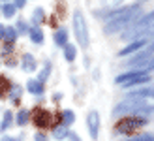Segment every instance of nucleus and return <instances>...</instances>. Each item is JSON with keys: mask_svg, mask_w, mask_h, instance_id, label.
I'll list each match as a JSON object with an SVG mask.
<instances>
[{"mask_svg": "<svg viewBox=\"0 0 154 141\" xmlns=\"http://www.w3.org/2000/svg\"><path fill=\"white\" fill-rule=\"evenodd\" d=\"M15 11H17V6H15V4H4V8H2V15H4L6 19L13 17Z\"/></svg>", "mask_w": 154, "mask_h": 141, "instance_id": "4be33fe9", "label": "nucleus"}, {"mask_svg": "<svg viewBox=\"0 0 154 141\" xmlns=\"http://www.w3.org/2000/svg\"><path fill=\"white\" fill-rule=\"evenodd\" d=\"M73 30H75V38L79 42L81 47L88 45V30H87V23H85V17L81 11L73 13Z\"/></svg>", "mask_w": 154, "mask_h": 141, "instance_id": "39448f33", "label": "nucleus"}, {"mask_svg": "<svg viewBox=\"0 0 154 141\" xmlns=\"http://www.w3.org/2000/svg\"><path fill=\"white\" fill-rule=\"evenodd\" d=\"M28 121H30V113L26 111V109H21V111L17 113V119H15V122H17L19 126H25Z\"/></svg>", "mask_w": 154, "mask_h": 141, "instance_id": "aec40b11", "label": "nucleus"}, {"mask_svg": "<svg viewBox=\"0 0 154 141\" xmlns=\"http://www.w3.org/2000/svg\"><path fill=\"white\" fill-rule=\"evenodd\" d=\"M68 136H70V130H68L66 124H60V126H57L55 130H53V137L55 139H64Z\"/></svg>", "mask_w": 154, "mask_h": 141, "instance_id": "f3484780", "label": "nucleus"}, {"mask_svg": "<svg viewBox=\"0 0 154 141\" xmlns=\"http://www.w3.org/2000/svg\"><path fill=\"white\" fill-rule=\"evenodd\" d=\"M11 49H13V43H8V45H4L2 51H4V55H6V53H11Z\"/></svg>", "mask_w": 154, "mask_h": 141, "instance_id": "2f4dec72", "label": "nucleus"}, {"mask_svg": "<svg viewBox=\"0 0 154 141\" xmlns=\"http://www.w3.org/2000/svg\"><path fill=\"white\" fill-rule=\"evenodd\" d=\"M68 137H70V141H81V139H79V136L73 134V132H70V136H68Z\"/></svg>", "mask_w": 154, "mask_h": 141, "instance_id": "473e14b6", "label": "nucleus"}, {"mask_svg": "<svg viewBox=\"0 0 154 141\" xmlns=\"http://www.w3.org/2000/svg\"><path fill=\"white\" fill-rule=\"evenodd\" d=\"M141 2H147V0H139V4H141Z\"/></svg>", "mask_w": 154, "mask_h": 141, "instance_id": "e433bc0d", "label": "nucleus"}, {"mask_svg": "<svg viewBox=\"0 0 154 141\" xmlns=\"http://www.w3.org/2000/svg\"><path fill=\"white\" fill-rule=\"evenodd\" d=\"M21 68L25 70V72H36V58L32 55H25L21 60Z\"/></svg>", "mask_w": 154, "mask_h": 141, "instance_id": "f8f14e48", "label": "nucleus"}, {"mask_svg": "<svg viewBox=\"0 0 154 141\" xmlns=\"http://www.w3.org/2000/svg\"><path fill=\"white\" fill-rule=\"evenodd\" d=\"M147 53H149V55H154V42H152V43L149 45V49H147Z\"/></svg>", "mask_w": 154, "mask_h": 141, "instance_id": "f704fd0d", "label": "nucleus"}, {"mask_svg": "<svg viewBox=\"0 0 154 141\" xmlns=\"http://www.w3.org/2000/svg\"><path fill=\"white\" fill-rule=\"evenodd\" d=\"M32 122L36 124L38 128H49L53 124V115L47 111V109H36L32 113Z\"/></svg>", "mask_w": 154, "mask_h": 141, "instance_id": "423d86ee", "label": "nucleus"}, {"mask_svg": "<svg viewBox=\"0 0 154 141\" xmlns=\"http://www.w3.org/2000/svg\"><path fill=\"white\" fill-rule=\"evenodd\" d=\"M34 141H47V136H45V134H36Z\"/></svg>", "mask_w": 154, "mask_h": 141, "instance_id": "c756f323", "label": "nucleus"}, {"mask_svg": "<svg viewBox=\"0 0 154 141\" xmlns=\"http://www.w3.org/2000/svg\"><path fill=\"white\" fill-rule=\"evenodd\" d=\"M4 30H6V27H4V25H0V40L4 38Z\"/></svg>", "mask_w": 154, "mask_h": 141, "instance_id": "c9c22d12", "label": "nucleus"}, {"mask_svg": "<svg viewBox=\"0 0 154 141\" xmlns=\"http://www.w3.org/2000/svg\"><path fill=\"white\" fill-rule=\"evenodd\" d=\"M55 43L60 45V47H64L68 43V30L66 28H58L55 32Z\"/></svg>", "mask_w": 154, "mask_h": 141, "instance_id": "ddd939ff", "label": "nucleus"}, {"mask_svg": "<svg viewBox=\"0 0 154 141\" xmlns=\"http://www.w3.org/2000/svg\"><path fill=\"white\" fill-rule=\"evenodd\" d=\"M25 4H26V0H15V6L17 8H25Z\"/></svg>", "mask_w": 154, "mask_h": 141, "instance_id": "72a5a7b5", "label": "nucleus"}, {"mask_svg": "<svg viewBox=\"0 0 154 141\" xmlns=\"http://www.w3.org/2000/svg\"><path fill=\"white\" fill-rule=\"evenodd\" d=\"M147 43H149V38H145V36L137 38L135 42H132L130 45H126L124 49H122V51L119 53V57H128V55H132V53H135V51L143 49V47H147Z\"/></svg>", "mask_w": 154, "mask_h": 141, "instance_id": "0eeeda50", "label": "nucleus"}, {"mask_svg": "<svg viewBox=\"0 0 154 141\" xmlns=\"http://www.w3.org/2000/svg\"><path fill=\"white\" fill-rule=\"evenodd\" d=\"M147 98H134V96H128L124 102H120V104L113 109V115L115 117H126V115H135L139 111L141 107L147 105Z\"/></svg>", "mask_w": 154, "mask_h": 141, "instance_id": "f03ea898", "label": "nucleus"}, {"mask_svg": "<svg viewBox=\"0 0 154 141\" xmlns=\"http://www.w3.org/2000/svg\"><path fill=\"white\" fill-rule=\"evenodd\" d=\"M73 121H75V115H73V111H72V109H66V111L62 113V124H66V126H70V124H73Z\"/></svg>", "mask_w": 154, "mask_h": 141, "instance_id": "5701e85b", "label": "nucleus"}, {"mask_svg": "<svg viewBox=\"0 0 154 141\" xmlns=\"http://www.w3.org/2000/svg\"><path fill=\"white\" fill-rule=\"evenodd\" d=\"M28 34H30V40L34 43H43V32H42L40 27H32L28 30Z\"/></svg>", "mask_w": 154, "mask_h": 141, "instance_id": "dca6fc26", "label": "nucleus"}, {"mask_svg": "<svg viewBox=\"0 0 154 141\" xmlns=\"http://www.w3.org/2000/svg\"><path fill=\"white\" fill-rule=\"evenodd\" d=\"M11 117H13L11 111H6V113H4V119H2V122H0V132H6L8 128L11 126V121H13Z\"/></svg>", "mask_w": 154, "mask_h": 141, "instance_id": "412c9836", "label": "nucleus"}, {"mask_svg": "<svg viewBox=\"0 0 154 141\" xmlns=\"http://www.w3.org/2000/svg\"><path fill=\"white\" fill-rule=\"evenodd\" d=\"M4 40L8 43H13L15 40H17V30H15L13 27H6V30H4Z\"/></svg>", "mask_w": 154, "mask_h": 141, "instance_id": "6ab92c4d", "label": "nucleus"}, {"mask_svg": "<svg viewBox=\"0 0 154 141\" xmlns=\"http://www.w3.org/2000/svg\"><path fill=\"white\" fill-rule=\"evenodd\" d=\"M10 98H11V104H15V105H19L21 104V94H23V90H21V87H17V85H11V89H10Z\"/></svg>", "mask_w": 154, "mask_h": 141, "instance_id": "4468645a", "label": "nucleus"}, {"mask_svg": "<svg viewBox=\"0 0 154 141\" xmlns=\"http://www.w3.org/2000/svg\"><path fill=\"white\" fill-rule=\"evenodd\" d=\"M128 141H154V136H150V134H141V136H135V137L128 139Z\"/></svg>", "mask_w": 154, "mask_h": 141, "instance_id": "a878e982", "label": "nucleus"}, {"mask_svg": "<svg viewBox=\"0 0 154 141\" xmlns=\"http://www.w3.org/2000/svg\"><path fill=\"white\" fill-rule=\"evenodd\" d=\"M0 98H2V92H0Z\"/></svg>", "mask_w": 154, "mask_h": 141, "instance_id": "4c0bfd02", "label": "nucleus"}, {"mask_svg": "<svg viewBox=\"0 0 154 141\" xmlns=\"http://www.w3.org/2000/svg\"><path fill=\"white\" fill-rule=\"evenodd\" d=\"M26 87H28V92L30 94H38V96H40V94H43V83L42 81H28V85H26Z\"/></svg>", "mask_w": 154, "mask_h": 141, "instance_id": "2eb2a0df", "label": "nucleus"}, {"mask_svg": "<svg viewBox=\"0 0 154 141\" xmlns=\"http://www.w3.org/2000/svg\"><path fill=\"white\" fill-rule=\"evenodd\" d=\"M42 21H43V10L38 8V10H34V13H32V23H34V27H40Z\"/></svg>", "mask_w": 154, "mask_h": 141, "instance_id": "b1692460", "label": "nucleus"}, {"mask_svg": "<svg viewBox=\"0 0 154 141\" xmlns=\"http://www.w3.org/2000/svg\"><path fill=\"white\" fill-rule=\"evenodd\" d=\"M87 124H88V132H90V137L96 139L98 137V130H100V115L98 111H90L87 117Z\"/></svg>", "mask_w": 154, "mask_h": 141, "instance_id": "6e6552de", "label": "nucleus"}, {"mask_svg": "<svg viewBox=\"0 0 154 141\" xmlns=\"http://www.w3.org/2000/svg\"><path fill=\"white\" fill-rule=\"evenodd\" d=\"M8 85H10V83H8L4 77H0V92H2V94H4V92H10L11 87H8Z\"/></svg>", "mask_w": 154, "mask_h": 141, "instance_id": "c85d7f7f", "label": "nucleus"}, {"mask_svg": "<svg viewBox=\"0 0 154 141\" xmlns=\"http://www.w3.org/2000/svg\"><path fill=\"white\" fill-rule=\"evenodd\" d=\"M147 124V119L145 117H137V115H134V117H124V119H120L119 122H117V126H115V134H119V136H128V134H132V132H135V130H139L141 126H145Z\"/></svg>", "mask_w": 154, "mask_h": 141, "instance_id": "7ed1b4c3", "label": "nucleus"}, {"mask_svg": "<svg viewBox=\"0 0 154 141\" xmlns=\"http://www.w3.org/2000/svg\"><path fill=\"white\" fill-rule=\"evenodd\" d=\"M124 0H102V4L105 6V8H117V6H120Z\"/></svg>", "mask_w": 154, "mask_h": 141, "instance_id": "bb28decb", "label": "nucleus"}, {"mask_svg": "<svg viewBox=\"0 0 154 141\" xmlns=\"http://www.w3.org/2000/svg\"><path fill=\"white\" fill-rule=\"evenodd\" d=\"M150 83V77L149 75H135L132 79H128L126 83H122L124 89H134V87H143V85H149Z\"/></svg>", "mask_w": 154, "mask_h": 141, "instance_id": "9d476101", "label": "nucleus"}, {"mask_svg": "<svg viewBox=\"0 0 154 141\" xmlns=\"http://www.w3.org/2000/svg\"><path fill=\"white\" fill-rule=\"evenodd\" d=\"M128 96H134V98H154V85H149V87H141V89H135L128 94Z\"/></svg>", "mask_w": 154, "mask_h": 141, "instance_id": "9b49d317", "label": "nucleus"}, {"mask_svg": "<svg viewBox=\"0 0 154 141\" xmlns=\"http://www.w3.org/2000/svg\"><path fill=\"white\" fill-rule=\"evenodd\" d=\"M152 25H154V11L143 15L139 21L132 23V25H130V28L126 30L124 34H122V38H124V40H130V38H141V34H143L149 27H152Z\"/></svg>", "mask_w": 154, "mask_h": 141, "instance_id": "20e7f679", "label": "nucleus"}, {"mask_svg": "<svg viewBox=\"0 0 154 141\" xmlns=\"http://www.w3.org/2000/svg\"><path fill=\"white\" fill-rule=\"evenodd\" d=\"M75 57H77V49H75L72 43H66V45H64V58H66L68 62H73Z\"/></svg>", "mask_w": 154, "mask_h": 141, "instance_id": "a211bd4d", "label": "nucleus"}, {"mask_svg": "<svg viewBox=\"0 0 154 141\" xmlns=\"http://www.w3.org/2000/svg\"><path fill=\"white\" fill-rule=\"evenodd\" d=\"M15 30H17V34H26L30 28L26 27V23H25V21H19V23H17V28H15Z\"/></svg>", "mask_w": 154, "mask_h": 141, "instance_id": "cd10ccee", "label": "nucleus"}, {"mask_svg": "<svg viewBox=\"0 0 154 141\" xmlns=\"http://www.w3.org/2000/svg\"><path fill=\"white\" fill-rule=\"evenodd\" d=\"M21 139H23V136H21V137H10V136H4L0 141H21Z\"/></svg>", "mask_w": 154, "mask_h": 141, "instance_id": "7c9ffc66", "label": "nucleus"}, {"mask_svg": "<svg viewBox=\"0 0 154 141\" xmlns=\"http://www.w3.org/2000/svg\"><path fill=\"white\" fill-rule=\"evenodd\" d=\"M134 68H135V70H139V72H143V74L154 72V57H152V55H149V57H145L143 60L135 62V64H134Z\"/></svg>", "mask_w": 154, "mask_h": 141, "instance_id": "1a4fd4ad", "label": "nucleus"}, {"mask_svg": "<svg viewBox=\"0 0 154 141\" xmlns=\"http://www.w3.org/2000/svg\"><path fill=\"white\" fill-rule=\"evenodd\" d=\"M137 13H139V4L122 8V10H115L109 15V21L105 23V34H117L120 30H124L126 27H130L134 23Z\"/></svg>", "mask_w": 154, "mask_h": 141, "instance_id": "f257e3e1", "label": "nucleus"}, {"mask_svg": "<svg viewBox=\"0 0 154 141\" xmlns=\"http://www.w3.org/2000/svg\"><path fill=\"white\" fill-rule=\"evenodd\" d=\"M49 74H51V64L49 62H45V66H43V70L40 72V75H38V81H42V83H45V79L49 77Z\"/></svg>", "mask_w": 154, "mask_h": 141, "instance_id": "393cba45", "label": "nucleus"}]
</instances>
